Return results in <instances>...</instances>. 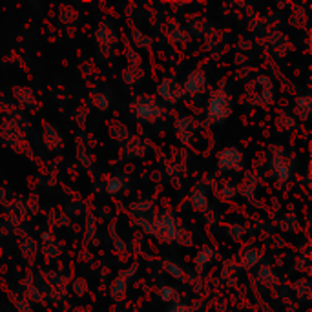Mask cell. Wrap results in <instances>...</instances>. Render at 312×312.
<instances>
[{"label": "cell", "instance_id": "cell-1", "mask_svg": "<svg viewBox=\"0 0 312 312\" xmlns=\"http://www.w3.org/2000/svg\"><path fill=\"white\" fill-rule=\"evenodd\" d=\"M225 106L230 108L228 99H225L223 95H219V97L214 99L212 104H210V113H212L214 117H225V115H228V110H225Z\"/></svg>", "mask_w": 312, "mask_h": 312}]
</instances>
